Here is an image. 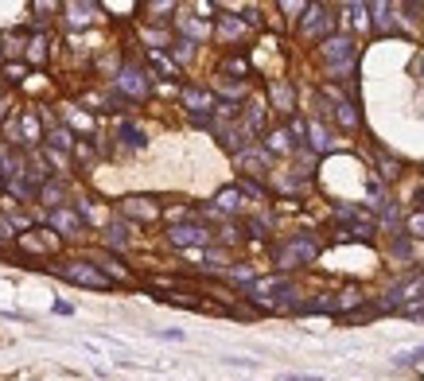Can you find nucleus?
I'll use <instances>...</instances> for the list:
<instances>
[{"label":"nucleus","instance_id":"27","mask_svg":"<svg viewBox=\"0 0 424 381\" xmlns=\"http://www.w3.org/2000/svg\"><path fill=\"white\" fill-rule=\"evenodd\" d=\"M265 152L269 156H280V152H292V137H288V128H276V133H269L265 137Z\"/></svg>","mask_w":424,"mask_h":381},{"label":"nucleus","instance_id":"6","mask_svg":"<svg viewBox=\"0 0 424 381\" xmlns=\"http://www.w3.org/2000/svg\"><path fill=\"white\" fill-rule=\"evenodd\" d=\"M319 55H323L327 70H350V62H355V40L350 35H327L319 43Z\"/></svg>","mask_w":424,"mask_h":381},{"label":"nucleus","instance_id":"12","mask_svg":"<svg viewBox=\"0 0 424 381\" xmlns=\"http://www.w3.org/2000/svg\"><path fill=\"white\" fill-rule=\"evenodd\" d=\"M183 105H187L195 117H207L210 109H214V94H210V90H198V86H187L183 90Z\"/></svg>","mask_w":424,"mask_h":381},{"label":"nucleus","instance_id":"8","mask_svg":"<svg viewBox=\"0 0 424 381\" xmlns=\"http://www.w3.org/2000/svg\"><path fill=\"white\" fill-rule=\"evenodd\" d=\"M16 245H20L28 257H43V253H59L62 237L55 234V230H28V234L16 237Z\"/></svg>","mask_w":424,"mask_h":381},{"label":"nucleus","instance_id":"30","mask_svg":"<svg viewBox=\"0 0 424 381\" xmlns=\"http://www.w3.org/2000/svg\"><path fill=\"white\" fill-rule=\"evenodd\" d=\"M117 137L125 140L128 148H144V133H140L133 121H121V125H117Z\"/></svg>","mask_w":424,"mask_h":381},{"label":"nucleus","instance_id":"20","mask_svg":"<svg viewBox=\"0 0 424 381\" xmlns=\"http://www.w3.org/2000/svg\"><path fill=\"white\" fill-rule=\"evenodd\" d=\"M51 43H47V35H31L28 43H24V59L31 62V67H43L47 62V55H51Z\"/></svg>","mask_w":424,"mask_h":381},{"label":"nucleus","instance_id":"19","mask_svg":"<svg viewBox=\"0 0 424 381\" xmlns=\"http://www.w3.org/2000/svg\"><path fill=\"white\" fill-rule=\"evenodd\" d=\"M241 203H246V198H241V191H237V187H222V191L214 195V210H218V214H237V210H241Z\"/></svg>","mask_w":424,"mask_h":381},{"label":"nucleus","instance_id":"45","mask_svg":"<svg viewBox=\"0 0 424 381\" xmlns=\"http://www.w3.org/2000/svg\"><path fill=\"white\" fill-rule=\"evenodd\" d=\"M280 12H285V16H304L307 4H292V0H285V4H280Z\"/></svg>","mask_w":424,"mask_h":381},{"label":"nucleus","instance_id":"10","mask_svg":"<svg viewBox=\"0 0 424 381\" xmlns=\"http://www.w3.org/2000/svg\"><path fill=\"white\" fill-rule=\"evenodd\" d=\"M121 214L133 218V222H156L160 218V203L152 195H128L121 203Z\"/></svg>","mask_w":424,"mask_h":381},{"label":"nucleus","instance_id":"49","mask_svg":"<svg viewBox=\"0 0 424 381\" xmlns=\"http://www.w3.org/2000/svg\"><path fill=\"white\" fill-rule=\"evenodd\" d=\"M276 381H319V378H296V373H280Z\"/></svg>","mask_w":424,"mask_h":381},{"label":"nucleus","instance_id":"52","mask_svg":"<svg viewBox=\"0 0 424 381\" xmlns=\"http://www.w3.org/2000/svg\"><path fill=\"white\" fill-rule=\"evenodd\" d=\"M0 253H4V242H0Z\"/></svg>","mask_w":424,"mask_h":381},{"label":"nucleus","instance_id":"36","mask_svg":"<svg viewBox=\"0 0 424 381\" xmlns=\"http://www.w3.org/2000/svg\"><path fill=\"white\" fill-rule=\"evenodd\" d=\"M67 121L82 133H94V117H86V109H67Z\"/></svg>","mask_w":424,"mask_h":381},{"label":"nucleus","instance_id":"22","mask_svg":"<svg viewBox=\"0 0 424 381\" xmlns=\"http://www.w3.org/2000/svg\"><path fill=\"white\" fill-rule=\"evenodd\" d=\"M237 167H246V171H261L265 176V167H269V152H265V144L257 148H249V152H237Z\"/></svg>","mask_w":424,"mask_h":381},{"label":"nucleus","instance_id":"48","mask_svg":"<svg viewBox=\"0 0 424 381\" xmlns=\"http://www.w3.org/2000/svg\"><path fill=\"white\" fill-rule=\"evenodd\" d=\"M160 339H171V342H183V331H160Z\"/></svg>","mask_w":424,"mask_h":381},{"label":"nucleus","instance_id":"44","mask_svg":"<svg viewBox=\"0 0 424 381\" xmlns=\"http://www.w3.org/2000/svg\"><path fill=\"white\" fill-rule=\"evenodd\" d=\"M409 249H413V242H409V237H397V242H393V257H409Z\"/></svg>","mask_w":424,"mask_h":381},{"label":"nucleus","instance_id":"51","mask_svg":"<svg viewBox=\"0 0 424 381\" xmlns=\"http://www.w3.org/2000/svg\"><path fill=\"white\" fill-rule=\"evenodd\" d=\"M0 62H4V51H0Z\"/></svg>","mask_w":424,"mask_h":381},{"label":"nucleus","instance_id":"14","mask_svg":"<svg viewBox=\"0 0 424 381\" xmlns=\"http://www.w3.org/2000/svg\"><path fill=\"white\" fill-rule=\"evenodd\" d=\"M366 8L378 16L374 28L382 31V35H401V24H397V8H393V4H366Z\"/></svg>","mask_w":424,"mask_h":381},{"label":"nucleus","instance_id":"5","mask_svg":"<svg viewBox=\"0 0 424 381\" xmlns=\"http://www.w3.org/2000/svg\"><path fill=\"white\" fill-rule=\"evenodd\" d=\"M113 90H117L121 98H128V101H144L152 94L149 74H144L140 62H125V67L117 70V78H113Z\"/></svg>","mask_w":424,"mask_h":381},{"label":"nucleus","instance_id":"42","mask_svg":"<svg viewBox=\"0 0 424 381\" xmlns=\"http://www.w3.org/2000/svg\"><path fill=\"white\" fill-rule=\"evenodd\" d=\"M101 12H113V16H133L137 12V4H98Z\"/></svg>","mask_w":424,"mask_h":381},{"label":"nucleus","instance_id":"50","mask_svg":"<svg viewBox=\"0 0 424 381\" xmlns=\"http://www.w3.org/2000/svg\"><path fill=\"white\" fill-rule=\"evenodd\" d=\"M0 191H4V179H0Z\"/></svg>","mask_w":424,"mask_h":381},{"label":"nucleus","instance_id":"15","mask_svg":"<svg viewBox=\"0 0 424 381\" xmlns=\"http://www.w3.org/2000/svg\"><path fill=\"white\" fill-rule=\"evenodd\" d=\"M62 16H67L70 28H90V24H94V16H101V8H98V4H67V8H62Z\"/></svg>","mask_w":424,"mask_h":381},{"label":"nucleus","instance_id":"25","mask_svg":"<svg viewBox=\"0 0 424 381\" xmlns=\"http://www.w3.org/2000/svg\"><path fill=\"white\" fill-rule=\"evenodd\" d=\"M20 128H24V144H40L43 140V128H40V117L35 113H20Z\"/></svg>","mask_w":424,"mask_h":381},{"label":"nucleus","instance_id":"2","mask_svg":"<svg viewBox=\"0 0 424 381\" xmlns=\"http://www.w3.org/2000/svg\"><path fill=\"white\" fill-rule=\"evenodd\" d=\"M421 300H424V273H413V276H405V280H397L393 288L385 292L378 312H409V307H416Z\"/></svg>","mask_w":424,"mask_h":381},{"label":"nucleus","instance_id":"13","mask_svg":"<svg viewBox=\"0 0 424 381\" xmlns=\"http://www.w3.org/2000/svg\"><path fill=\"white\" fill-rule=\"evenodd\" d=\"M323 94H327V98H331V101H335V117H339V125L355 133V128L362 125V117H358V113H355V105H350V101H343V94H339V90H331V86H327Z\"/></svg>","mask_w":424,"mask_h":381},{"label":"nucleus","instance_id":"16","mask_svg":"<svg viewBox=\"0 0 424 381\" xmlns=\"http://www.w3.org/2000/svg\"><path fill=\"white\" fill-rule=\"evenodd\" d=\"M269 98H273L276 113H292V109H296V90H292V82H273V86H269Z\"/></svg>","mask_w":424,"mask_h":381},{"label":"nucleus","instance_id":"35","mask_svg":"<svg viewBox=\"0 0 424 381\" xmlns=\"http://www.w3.org/2000/svg\"><path fill=\"white\" fill-rule=\"evenodd\" d=\"M226 276H230V284H246V288L257 280V273H253V269H249V264H234V269H230Z\"/></svg>","mask_w":424,"mask_h":381},{"label":"nucleus","instance_id":"3","mask_svg":"<svg viewBox=\"0 0 424 381\" xmlns=\"http://www.w3.org/2000/svg\"><path fill=\"white\" fill-rule=\"evenodd\" d=\"M55 273H59L67 284H78V288H94V292H109V288H113V280L101 273L98 264H90V261H67V264H59Z\"/></svg>","mask_w":424,"mask_h":381},{"label":"nucleus","instance_id":"47","mask_svg":"<svg viewBox=\"0 0 424 381\" xmlns=\"http://www.w3.org/2000/svg\"><path fill=\"white\" fill-rule=\"evenodd\" d=\"M31 12H40V16H51V12H59L55 4H31Z\"/></svg>","mask_w":424,"mask_h":381},{"label":"nucleus","instance_id":"38","mask_svg":"<svg viewBox=\"0 0 424 381\" xmlns=\"http://www.w3.org/2000/svg\"><path fill=\"white\" fill-rule=\"evenodd\" d=\"M179 31H183L191 43H198L203 35H207V28H203V24H195V20H179Z\"/></svg>","mask_w":424,"mask_h":381},{"label":"nucleus","instance_id":"11","mask_svg":"<svg viewBox=\"0 0 424 381\" xmlns=\"http://www.w3.org/2000/svg\"><path fill=\"white\" fill-rule=\"evenodd\" d=\"M47 222L55 226L59 234H67V237H78L82 230H86L82 214H78V210H70V206H59V210H51V214H47Z\"/></svg>","mask_w":424,"mask_h":381},{"label":"nucleus","instance_id":"33","mask_svg":"<svg viewBox=\"0 0 424 381\" xmlns=\"http://www.w3.org/2000/svg\"><path fill=\"white\" fill-rule=\"evenodd\" d=\"M222 70H226V74H237V78H246V74H249V59L230 55V59H222Z\"/></svg>","mask_w":424,"mask_h":381},{"label":"nucleus","instance_id":"21","mask_svg":"<svg viewBox=\"0 0 424 381\" xmlns=\"http://www.w3.org/2000/svg\"><path fill=\"white\" fill-rule=\"evenodd\" d=\"M296 312L300 315H335L339 303H335V296H316V300H307V303H296Z\"/></svg>","mask_w":424,"mask_h":381},{"label":"nucleus","instance_id":"32","mask_svg":"<svg viewBox=\"0 0 424 381\" xmlns=\"http://www.w3.org/2000/svg\"><path fill=\"white\" fill-rule=\"evenodd\" d=\"M105 242L113 245V249H125V245H128V230L121 222H109L105 226Z\"/></svg>","mask_w":424,"mask_h":381},{"label":"nucleus","instance_id":"7","mask_svg":"<svg viewBox=\"0 0 424 381\" xmlns=\"http://www.w3.org/2000/svg\"><path fill=\"white\" fill-rule=\"evenodd\" d=\"M210 237L214 234H210L207 226H198V222H179V226L168 230V242L179 245V249H207Z\"/></svg>","mask_w":424,"mask_h":381},{"label":"nucleus","instance_id":"26","mask_svg":"<svg viewBox=\"0 0 424 381\" xmlns=\"http://www.w3.org/2000/svg\"><path fill=\"white\" fill-rule=\"evenodd\" d=\"M101 264H105V269H101V273L109 276V280L113 284H133V276L125 273V264L117 261V257H109V253H101Z\"/></svg>","mask_w":424,"mask_h":381},{"label":"nucleus","instance_id":"34","mask_svg":"<svg viewBox=\"0 0 424 381\" xmlns=\"http://www.w3.org/2000/svg\"><path fill=\"white\" fill-rule=\"evenodd\" d=\"M171 51H176V59H171L176 67H179V62H191V59H195V43H191V40H176V43H171Z\"/></svg>","mask_w":424,"mask_h":381},{"label":"nucleus","instance_id":"1","mask_svg":"<svg viewBox=\"0 0 424 381\" xmlns=\"http://www.w3.org/2000/svg\"><path fill=\"white\" fill-rule=\"evenodd\" d=\"M319 257V242L312 234H296L288 237L280 249H276V269L280 273H292V269H304V264H312Z\"/></svg>","mask_w":424,"mask_h":381},{"label":"nucleus","instance_id":"43","mask_svg":"<svg viewBox=\"0 0 424 381\" xmlns=\"http://www.w3.org/2000/svg\"><path fill=\"white\" fill-rule=\"evenodd\" d=\"M218 90H222L226 98H241V94H246V86H237V82H226V78H222V86H218Z\"/></svg>","mask_w":424,"mask_h":381},{"label":"nucleus","instance_id":"41","mask_svg":"<svg viewBox=\"0 0 424 381\" xmlns=\"http://www.w3.org/2000/svg\"><path fill=\"white\" fill-rule=\"evenodd\" d=\"M246 230H249V237H265L269 234V222H265V218H249Z\"/></svg>","mask_w":424,"mask_h":381},{"label":"nucleus","instance_id":"40","mask_svg":"<svg viewBox=\"0 0 424 381\" xmlns=\"http://www.w3.org/2000/svg\"><path fill=\"white\" fill-rule=\"evenodd\" d=\"M405 237H424V210H416V214L409 218V234Z\"/></svg>","mask_w":424,"mask_h":381},{"label":"nucleus","instance_id":"17","mask_svg":"<svg viewBox=\"0 0 424 381\" xmlns=\"http://www.w3.org/2000/svg\"><path fill=\"white\" fill-rule=\"evenodd\" d=\"M246 35H249L246 20H234V16H222V20H218V40L222 43H237V40H246Z\"/></svg>","mask_w":424,"mask_h":381},{"label":"nucleus","instance_id":"37","mask_svg":"<svg viewBox=\"0 0 424 381\" xmlns=\"http://www.w3.org/2000/svg\"><path fill=\"white\" fill-rule=\"evenodd\" d=\"M416 362H424V346H416V350H401V354H393V366H416Z\"/></svg>","mask_w":424,"mask_h":381},{"label":"nucleus","instance_id":"24","mask_svg":"<svg viewBox=\"0 0 424 381\" xmlns=\"http://www.w3.org/2000/svg\"><path fill=\"white\" fill-rule=\"evenodd\" d=\"M149 62L160 70V74H164V78H179V67L168 59V55H164V47H149Z\"/></svg>","mask_w":424,"mask_h":381},{"label":"nucleus","instance_id":"29","mask_svg":"<svg viewBox=\"0 0 424 381\" xmlns=\"http://www.w3.org/2000/svg\"><path fill=\"white\" fill-rule=\"evenodd\" d=\"M62 195H67V187H62L59 179H51V183H43V187H40V198H43V203L51 206V210H59Z\"/></svg>","mask_w":424,"mask_h":381},{"label":"nucleus","instance_id":"4","mask_svg":"<svg viewBox=\"0 0 424 381\" xmlns=\"http://www.w3.org/2000/svg\"><path fill=\"white\" fill-rule=\"evenodd\" d=\"M335 218L343 226H339V242H370L374 237V218L366 214L362 206H339L335 210Z\"/></svg>","mask_w":424,"mask_h":381},{"label":"nucleus","instance_id":"18","mask_svg":"<svg viewBox=\"0 0 424 381\" xmlns=\"http://www.w3.org/2000/svg\"><path fill=\"white\" fill-rule=\"evenodd\" d=\"M43 140H47V152H59V156H62V152H70V148L78 144V140H74V133H70L67 125H55Z\"/></svg>","mask_w":424,"mask_h":381},{"label":"nucleus","instance_id":"23","mask_svg":"<svg viewBox=\"0 0 424 381\" xmlns=\"http://www.w3.org/2000/svg\"><path fill=\"white\" fill-rule=\"evenodd\" d=\"M265 101H249V113H246V121H241V128H246L249 137H257L261 128H265Z\"/></svg>","mask_w":424,"mask_h":381},{"label":"nucleus","instance_id":"46","mask_svg":"<svg viewBox=\"0 0 424 381\" xmlns=\"http://www.w3.org/2000/svg\"><path fill=\"white\" fill-rule=\"evenodd\" d=\"M144 12H152V16H171V12H176V4H149Z\"/></svg>","mask_w":424,"mask_h":381},{"label":"nucleus","instance_id":"31","mask_svg":"<svg viewBox=\"0 0 424 381\" xmlns=\"http://www.w3.org/2000/svg\"><path fill=\"white\" fill-rule=\"evenodd\" d=\"M378 167H382L378 179H401V171H405V164L397 156H378Z\"/></svg>","mask_w":424,"mask_h":381},{"label":"nucleus","instance_id":"28","mask_svg":"<svg viewBox=\"0 0 424 381\" xmlns=\"http://www.w3.org/2000/svg\"><path fill=\"white\" fill-rule=\"evenodd\" d=\"M304 144H312L316 152L331 148V140H327V128H323V121H307V137H304Z\"/></svg>","mask_w":424,"mask_h":381},{"label":"nucleus","instance_id":"9","mask_svg":"<svg viewBox=\"0 0 424 381\" xmlns=\"http://www.w3.org/2000/svg\"><path fill=\"white\" fill-rule=\"evenodd\" d=\"M331 31H335L331 12L319 8V4H307V12H304V35H307V40H319V43H323Z\"/></svg>","mask_w":424,"mask_h":381},{"label":"nucleus","instance_id":"39","mask_svg":"<svg viewBox=\"0 0 424 381\" xmlns=\"http://www.w3.org/2000/svg\"><path fill=\"white\" fill-rule=\"evenodd\" d=\"M339 312H346V307H358V303H362V292H358V288H346L343 296H339Z\"/></svg>","mask_w":424,"mask_h":381}]
</instances>
